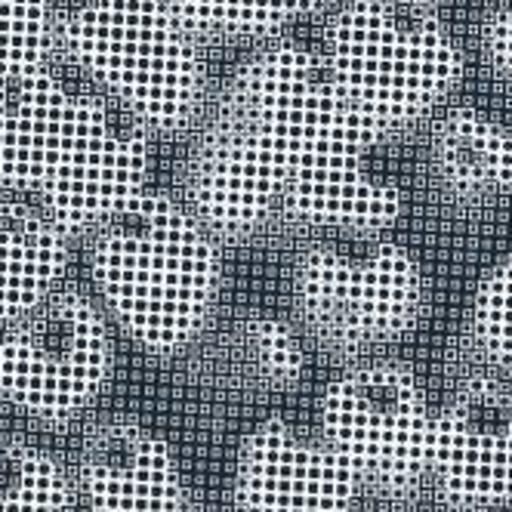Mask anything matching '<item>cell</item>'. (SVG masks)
I'll list each match as a JSON object with an SVG mask.
<instances>
[{
    "instance_id": "6",
    "label": "cell",
    "mask_w": 512,
    "mask_h": 512,
    "mask_svg": "<svg viewBox=\"0 0 512 512\" xmlns=\"http://www.w3.org/2000/svg\"><path fill=\"white\" fill-rule=\"evenodd\" d=\"M152 130L99 90H71L68 115L34 186L62 232H96L149 192Z\"/></svg>"
},
{
    "instance_id": "15",
    "label": "cell",
    "mask_w": 512,
    "mask_h": 512,
    "mask_svg": "<svg viewBox=\"0 0 512 512\" xmlns=\"http://www.w3.org/2000/svg\"><path fill=\"white\" fill-rule=\"evenodd\" d=\"M432 164L457 195L512 189V133L479 108H451L432 130Z\"/></svg>"
},
{
    "instance_id": "21",
    "label": "cell",
    "mask_w": 512,
    "mask_h": 512,
    "mask_svg": "<svg viewBox=\"0 0 512 512\" xmlns=\"http://www.w3.org/2000/svg\"><path fill=\"white\" fill-rule=\"evenodd\" d=\"M482 41L491 65L500 71L503 78L512 81V4L497 7L482 28Z\"/></svg>"
},
{
    "instance_id": "4",
    "label": "cell",
    "mask_w": 512,
    "mask_h": 512,
    "mask_svg": "<svg viewBox=\"0 0 512 512\" xmlns=\"http://www.w3.org/2000/svg\"><path fill=\"white\" fill-rule=\"evenodd\" d=\"M62 53L93 90L149 130L189 127L207 99L201 41L167 4H93L62 13Z\"/></svg>"
},
{
    "instance_id": "19",
    "label": "cell",
    "mask_w": 512,
    "mask_h": 512,
    "mask_svg": "<svg viewBox=\"0 0 512 512\" xmlns=\"http://www.w3.org/2000/svg\"><path fill=\"white\" fill-rule=\"evenodd\" d=\"M472 324L491 361L512 377V256L482 278L472 306Z\"/></svg>"
},
{
    "instance_id": "16",
    "label": "cell",
    "mask_w": 512,
    "mask_h": 512,
    "mask_svg": "<svg viewBox=\"0 0 512 512\" xmlns=\"http://www.w3.org/2000/svg\"><path fill=\"white\" fill-rule=\"evenodd\" d=\"M75 497L65 466L44 448L0 442V512H65Z\"/></svg>"
},
{
    "instance_id": "3",
    "label": "cell",
    "mask_w": 512,
    "mask_h": 512,
    "mask_svg": "<svg viewBox=\"0 0 512 512\" xmlns=\"http://www.w3.org/2000/svg\"><path fill=\"white\" fill-rule=\"evenodd\" d=\"M321 59L383 139L426 118L463 78V50L429 4H349L327 22Z\"/></svg>"
},
{
    "instance_id": "9",
    "label": "cell",
    "mask_w": 512,
    "mask_h": 512,
    "mask_svg": "<svg viewBox=\"0 0 512 512\" xmlns=\"http://www.w3.org/2000/svg\"><path fill=\"white\" fill-rule=\"evenodd\" d=\"M244 512H383L371 488L327 448L284 420L256 426L235 463Z\"/></svg>"
},
{
    "instance_id": "1",
    "label": "cell",
    "mask_w": 512,
    "mask_h": 512,
    "mask_svg": "<svg viewBox=\"0 0 512 512\" xmlns=\"http://www.w3.org/2000/svg\"><path fill=\"white\" fill-rule=\"evenodd\" d=\"M229 115L266 142L284 213L355 235L398 219L401 189L371 167L383 136L346 102L318 50L297 41L256 50L232 78Z\"/></svg>"
},
{
    "instance_id": "17",
    "label": "cell",
    "mask_w": 512,
    "mask_h": 512,
    "mask_svg": "<svg viewBox=\"0 0 512 512\" xmlns=\"http://www.w3.org/2000/svg\"><path fill=\"white\" fill-rule=\"evenodd\" d=\"M198 41L204 38H275L297 19L315 16L309 4H167Z\"/></svg>"
},
{
    "instance_id": "20",
    "label": "cell",
    "mask_w": 512,
    "mask_h": 512,
    "mask_svg": "<svg viewBox=\"0 0 512 512\" xmlns=\"http://www.w3.org/2000/svg\"><path fill=\"white\" fill-rule=\"evenodd\" d=\"M247 349L269 383L290 386L306 371V352L297 331L275 315H256L247 321Z\"/></svg>"
},
{
    "instance_id": "8",
    "label": "cell",
    "mask_w": 512,
    "mask_h": 512,
    "mask_svg": "<svg viewBox=\"0 0 512 512\" xmlns=\"http://www.w3.org/2000/svg\"><path fill=\"white\" fill-rule=\"evenodd\" d=\"M297 303L315 334L340 349L395 340L417 321L423 275L392 241L318 244L297 269Z\"/></svg>"
},
{
    "instance_id": "10",
    "label": "cell",
    "mask_w": 512,
    "mask_h": 512,
    "mask_svg": "<svg viewBox=\"0 0 512 512\" xmlns=\"http://www.w3.org/2000/svg\"><path fill=\"white\" fill-rule=\"evenodd\" d=\"M429 475L460 509L512 503V389L491 377L466 380L435 414Z\"/></svg>"
},
{
    "instance_id": "13",
    "label": "cell",
    "mask_w": 512,
    "mask_h": 512,
    "mask_svg": "<svg viewBox=\"0 0 512 512\" xmlns=\"http://www.w3.org/2000/svg\"><path fill=\"white\" fill-rule=\"evenodd\" d=\"M71 90L53 68H0V189L34 192Z\"/></svg>"
},
{
    "instance_id": "11",
    "label": "cell",
    "mask_w": 512,
    "mask_h": 512,
    "mask_svg": "<svg viewBox=\"0 0 512 512\" xmlns=\"http://www.w3.org/2000/svg\"><path fill=\"white\" fill-rule=\"evenodd\" d=\"M213 238H244L281 210L275 161L250 124L226 115L198 149L189 173V201Z\"/></svg>"
},
{
    "instance_id": "18",
    "label": "cell",
    "mask_w": 512,
    "mask_h": 512,
    "mask_svg": "<svg viewBox=\"0 0 512 512\" xmlns=\"http://www.w3.org/2000/svg\"><path fill=\"white\" fill-rule=\"evenodd\" d=\"M62 50V13L47 4H0V68H50Z\"/></svg>"
},
{
    "instance_id": "14",
    "label": "cell",
    "mask_w": 512,
    "mask_h": 512,
    "mask_svg": "<svg viewBox=\"0 0 512 512\" xmlns=\"http://www.w3.org/2000/svg\"><path fill=\"white\" fill-rule=\"evenodd\" d=\"M68 263V235L38 201L0 198V327L50 300Z\"/></svg>"
},
{
    "instance_id": "12",
    "label": "cell",
    "mask_w": 512,
    "mask_h": 512,
    "mask_svg": "<svg viewBox=\"0 0 512 512\" xmlns=\"http://www.w3.org/2000/svg\"><path fill=\"white\" fill-rule=\"evenodd\" d=\"M78 491L90 512H182L186 482L164 438L130 420L90 432L78 463Z\"/></svg>"
},
{
    "instance_id": "7",
    "label": "cell",
    "mask_w": 512,
    "mask_h": 512,
    "mask_svg": "<svg viewBox=\"0 0 512 512\" xmlns=\"http://www.w3.org/2000/svg\"><path fill=\"white\" fill-rule=\"evenodd\" d=\"M112 358L105 312L81 290L59 287L0 327V395L41 420H68L99 398Z\"/></svg>"
},
{
    "instance_id": "2",
    "label": "cell",
    "mask_w": 512,
    "mask_h": 512,
    "mask_svg": "<svg viewBox=\"0 0 512 512\" xmlns=\"http://www.w3.org/2000/svg\"><path fill=\"white\" fill-rule=\"evenodd\" d=\"M90 272L108 315L136 343L173 352L207 324L223 263L195 213L149 189L93 232Z\"/></svg>"
},
{
    "instance_id": "5",
    "label": "cell",
    "mask_w": 512,
    "mask_h": 512,
    "mask_svg": "<svg viewBox=\"0 0 512 512\" xmlns=\"http://www.w3.org/2000/svg\"><path fill=\"white\" fill-rule=\"evenodd\" d=\"M435 414L411 368L364 361L321 398V442L374 494H408L429 475Z\"/></svg>"
}]
</instances>
